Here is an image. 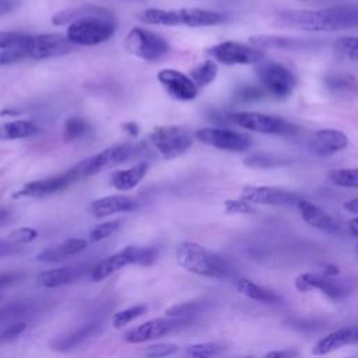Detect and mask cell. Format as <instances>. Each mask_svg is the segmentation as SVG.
<instances>
[{"instance_id":"1","label":"cell","mask_w":358,"mask_h":358,"mask_svg":"<svg viewBox=\"0 0 358 358\" xmlns=\"http://www.w3.org/2000/svg\"><path fill=\"white\" fill-rule=\"evenodd\" d=\"M275 22L308 32H331L358 27V6L340 4L319 10H285L275 14Z\"/></svg>"},{"instance_id":"2","label":"cell","mask_w":358,"mask_h":358,"mask_svg":"<svg viewBox=\"0 0 358 358\" xmlns=\"http://www.w3.org/2000/svg\"><path fill=\"white\" fill-rule=\"evenodd\" d=\"M176 262L186 271L203 277L225 278L232 273L229 263L222 256L196 242H182L176 249Z\"/></svg>"},{"instance_id":"3","label":"cell","mask_w":358,"mask_h":358,"mask_svg":"<svg viewBox=\"0 0 358 358\" xmlns=\"http://www.w3.org/2000/svg\"><path fill=\"white\" fill-rule=\"evenodd\" d=\"M116 31V21L112 13L92 14L73 21L66 36L77 46H95L106 42Z\"/></svg>"},{"instance_id":"4","label":"cell","mask_w":358,"mask_h":358,"mask_svg":"<svg viewBox=\"0 0 358 358\" xmlns=\"http://www.w3.org/2000/svg\"><path fill=\"white\" fill-rule=\"evenodd\" d=\"M158 257V250L152 246H134L127 245L119 252L102 259L98 264L92 267L91 277L94 281H102L117 270L129 264H138L148 267L154 264Z\"/></svg>"},{"instance_id":"5","label":"cell","mask_w":358,"mask_h":358,"mask_svg":"<svg viewBox=\"0 0 358 358\" xmlns=\"http://www.w3.org/2000/svg\"><path fill=\"white\" fill-rule=\"evenodd\" d=\"M256 77L267 95L277 99H287L294 92L296 77L291 69L274 60L260 62L256 66Z\"/></svg>"},{"instance_id":"6","label":"cell","mask_w":358,"mask_h":358,"mask_svg":"<svg viewBox=\"0 0 358 358\" xmlns=\"http://www.w3.org/2000/svg\"><path fill=\"white\" fill-rule=\"evenodd\" d=\"M124 48L144 62H158L169 53V43L162 35L140 27L126 35Z\"/></svg>"},{"instance_id":"7","label":"cell","mask_w":358,"mask_h":358,"mask_svg":"<svg viewBox=\"0 0 358 358\" xmlns=\"http://www.w3.org/2000/svg\"><path fill=\"white\" fill-rule=\"evenodd\" d=\"M231 120L239 127L263 134L294 136L298 131V126L284 117L262 112H235L231 115Z\"/></svg>"},{"instance_id":"8","label":"cell","mask_w":358,"mask_h":358,"mask_svg":"<svg viewBox=\"0 0 358 358\" xmlns=\"http://www.w3.org/2000/svg\"><path fill=\"white\" fill-rule=\"evenodd\" d=\"M148 140L164 159L178 158L193 144L189 131L179 126H157L150 133Z\"/></svg>"},{"instance_id":"9","label":"cell","mask_w":358,"mask_h":358,"mask_svg":"<svg viewBox=\"0 0 358 358\" xmlns=\"http://www.w3.org/2000/svg\"><path fill=\"white\" fill-rule=\"evenodd\" d=\"M136 152V147L133 144H116L108 147L95 155L81 161L77 164L81 178H88L96 173H101L106 169H110L124 161L130 159Z\"/></svg>"},{"instance_id":"10","label":"cell","mask_w":358,"mask_h":358,"mask_svg":"<svg viewBox=\"0 0 358 358\" xmlns=\"http://www.w3.org/2000/svg\"><path fill=\"white\" fill-rule=\"evenodd\" d=\"M78 179H81V175L76 165L66 172L25 183L21 189H18L17 192L13 193V197L14 199H21V197L36 199V197L50 196V194H55V193H59V192L67 189Z\"/></svg>"},{"instance_id":"11","label":"cell","mask_w":358,"mask_h":358,"mask_svg":"<svg viewBox=\"0 0 358 358\" xmlns=\"http://www.w3.org/2000/svg\"><path fill=\"white\" fill-rule=\"evenodd\" d=\"M207 53L215 60L227 66L235 64H259L264 60V52L252 45L235 41H224L211 46Z\"/></svg>"},{"instance_id":"12","label":"cell","mask_w":358,"mask_h":358,"mask_svg":"<svg viewBox=\"0 0 358 358\" xmlns=\"http://www.w3.org/2000/svg\"><path fill=\"white\" fill-rule=\"evenodd\" d=\"M74 45L69 41L66 35L62 34H41L29 35V39L25 45V55L29 59H49L56 56L67 55L73 50Z\"/></svg>"},{"instance_id":"13","label":"cell","mask_w":358,"mask_h":358,"mask_svg":"<svg viewBox=\"0 0 358 358\" xmlns=\"http://www.w3.org/2000/svg\"><path fill=\"white\" fill-rule=\"evenodd\" d=\"M196 137L203 144L224 151H246L252 147V138L241 131L222 127H203L196 131Z\"/></svg>"},{"instance_id":"14","label":"cell","mask_w":358,"mask_h":358,"mask_svg":"<svg viewBox=\"0 0 358 358\" xmlns=\"http://www.w3.org/2000/svg\"><path fill=\"white\" fill-rule=\"evenodd\" d=\"M241 199L253 206H296L301 200L296 193L274 186H245Z\"/></svg>"},{"instance_id":"15","label":"cell","mask_w":358,"mask_h":358,"mask_svg":"<svg viewBox=\"0 0 358 358\" xmlns=\"http://www.w3.org/2000/svg\"><path fill=\"white\" fill-rule=\"evenodd\" d=\"M157 78L165 91L178 101H192L199 94V87L185 73L175 69L158 71Z\"/></svg>"},{"instance_id":"16","label":"cell","mask_w":358,"mask_h":358,"mask_svg":"<svg viewBox=\"0 0 358 358\" xmlns=\"http://www.w3.org/2000/svg\"><path fill=\"white\" fill-rule=\"evenodd\" d=\"M295 288L299 292H309L313 289L322 291L331 299H340L347 295L348 288L340 280L334 277H327L324 274L302 273L295 278Z\"/></svg>"},{"instance_id":"17","label":"cell","mask_w":358,"mask_h":358,"mask_svg":"<svg viewBox=\"0 0 358 358\" xmlns=\"http://www.w3.org/2000/svg\"><path fill=\"white\" fill-rule=\"evenodd\" d=\"M189 320H183V319H152L148 322H144L143 324L129 330L124 336V341L129 344H140V343H145L154 338H158L161 336H165L173 330H176L178 327H180L183 323H186Z\"/></svg>"},{"instance_id":"18","label":"cell","mask_w":358,"mask_h":358,"mask_svg":"<svg viewBox=\"0 0 358 358\" xmlns=\"http://www.w3.org/2000/svg\"><path fill=\"white\" fill-rule=\"evenodd\" d=\"M354 344H358V326L340 327L323 336L322 338H319L312 348V354L326 355L345 345H354Z\"/></svg>"},{"instance_id":"19","label":"cell","mask_w":358,"mask_h":358,"mask_svg":"<svg viewBox=\"0 0 358 358\" xmlns=\"http://www.w3.org/2000/svg\"><path fill=\"white\" fill-rule=\"evenodd\" d=\"M348 145V137L336 129L317 130L310 140V150L317 157H330Z\"/></svg>"},{"instance_id":"20","label":"cell","mask_w":358,"mask_h":358,"mask_svg":"<svg viewBox=\"0 0 358 358\" xmlns=\"http://www.w3.org/2000/svg\"><path fill=\"white\" fill-rule=\"evenodd\" d=\"M296 207H298V211H299L302 220L306 224H309L310 227L317 228L319 231H323L327 234H337L340 231L338 222L319 206H316L305 199H301L296 203Z\"/></svg>"},{"instance_id":"21","label":"cell","mask_w":358,"mask_h":358,"mask_svg":"<svg viewBox=\"0 0 358 358\" xmlns=\"http://www.w3.org/2000/svg\"><path fill=\"white\" fill-rule=\"evenodd\" d=\"M138 207L137 201L127 196H105L101 199H96L91 203L90 211L96 218H103L108 215H113L117 213H129L134 211Z\"/></svg>"},{"instance_id":"22","label":"cell","mask_w":358,"mask_h":358,"mask_svg":"<svg viewBox=\"0 0 358 358\" xmlns=\"http://www.w3.org/2000/svg\"><path fill=\"white\" fill-rule=\"evenodd\" d=\"M87 248V241L81 238H69L60 243L49 246L38 253L36 259L43 263H57L60 260L69 259L70 256L78 255Z\"/></svg>"},{"instance_id":"23","label":"cell","mask_w":358,"mask_h":358,"mask_svg":"<svg viewBox=\"0 0 358 358\" xmlns=\"http://www.w3.org/2000/svg\"><path fill=\"white\" fill-rule=\"evenodd\" d=\"M249 43L259 49H284V50H301L310 46L309 42H305L298 38H288L280 35H267L259 34L249 38Z\"/></svg>"},{"instance_id":"24","label":"cell","mask_w":358,"mask_h":358,"mask_svg":"<svg viewBox=\"0 0 358 358\" xmlns=\"http://www.w3.org/2000/svg\"><path fill=\"white\" fill-rule=\"evenodd\" d=\"M150 165L147 162H138L130 168L119 169L113 172L109 178V183L112 187L120 192H127L134 189L147 175Z\"/></svg>"},{"instance_id":"25","label":"cell","mask_w":358,"mask_h":358,"mask_svg":"<svg viewBox=\"0 0 358 358\" xmlns=\"http://www.w3.org/2000/svg\"><path fill=\"white\" fill-rule=\"evenodd\" d=\"M84 273V267L64 266L59 268L45 270L38 275V284L45 288H57L78 280Z\"/></svg>"},{"instance_id":"26","label":"cell","mask_w":358,"mask_h":358,"mask_svg":"<svg viewBox=\"0 0 358 358\" xmlns=\"http://www.w3.org/2000/svg\"><path fill=\"white\" fill-rule=\"evenodd\" d=\"M39 133V126L32 120L17 119L0 124V140H18Z\"/></svg>"},{"instance_id":"27","label":"cell","mask_w":358,"mask_h":358,"mask_svg":"<svg viewBox=\"0 0 358 358\" xmlns=\"http://www.w3.org/2000/svg\"><path fill=\"white\" fill-rule=\"evenodd\" d=\"M236 289H238V292H241L242 295H245L246 298H249L252 301H257V302H263V303H277L280 301V296L275 292H273L248 278H239L236 281Z\"/></svg>"},{"instance_id":"28","label":"cell","mask_w":358,"mask_h":358,"mask_svg":"<svg viewBox=\"0 0 358 358\" xmlns=\"http://www.w3.org/2000/svg\"><path fill=\"white\" fill-rule=\"evenodd\" d=\"M110 13L106 8H101V7H95V6H81L77 8H67L63 11L56 13L52 17V24L55 25H70L73 21L80 20L83 17L87 15H92V14H106Z\"/></svg>"},{"instance_id":"29","label":"cell","mask_w":358,"mask_h":358,"mask_svg":"<svg viewBox=\"0 0 358 358\" xmlns=\"http://www.w3.org/2000/svg\"><path fill=\"white\" fill-rule=\"evenodd\" d=\"M323 83L324 87L333 94L358 92V80L350 74H327Z\"/></svg>"},{"instance_id":"30","label":"cell","mask_w":358,"mask_h":358,"mask_svg":"<svg viewBox=\"0 0 358 358\" xmlns=\"http://www.w3.org/2000/svg\"><path fill=\"white\" fill-rule=\"evenodd\" d=\"M218 74V64L214 60H204L189 71V77L197 87L210 85Z\"/></svg>"},{"instance_id":"31","label":"cell","mask_w":358,"mask_h":358,"mask_svg":"<svg viewBox=\"0 0 358 358\" xmlns=\"http://www.w3.org/2000/svg\"><path fill=\"white\" fill-rule=\"evenodd\" d=\"M95 330H96V324H94V323L85 324L84 327L76 330L74 333H71V334H69V336H64L63 338L55 340V341L52 343V347L56 348V350H60V351H66V350L74 348L76 345L81 344L85 338H88L90 336H92Z\"/></svg>"},{"instance_id":"32","label":"cell","mask_w":358,"mask_h":358,"mask_svg":"<svg viewBox=\"0 0 358 358\" xmlns=\"http://www.w3.org/2000/svg\"><path fill=\"white\" fill-rule=\"evenodd\" d=\"M91 126L90 123L80 116H71L64 122L63 126V138L64 141H76L81 137H84L90 131Z\"/></svg>"},{"instance_id":"33","label":"cell","mask_w":358,"mask_h":358,"mask_svg":"<svg viewBox=\"0 0 358 358\" xmlns=\"http://www.w3.org/2000/svg\"><path fill=\"white\" fill-rule=\"evenodd\" d=\"M287 161L282 159L281 157L278 155H274V154H268V152H262V151H257V152H250L248 154L245 158H243V164L249 168H274V166H280L282 164H285Z\"/></svg>"},{"instance_id":"34","label":"cell","mask_w":358,"mask_h":358,"mask_svg":"<svg viewBox=\"0 0 358 358\" xmlns=\"http://www.w3.org/2000/svg\"><path fill=\"white\" fill-rule=\"evenodd\" d=\"M206 303L199 302V301H190V302H180L176 305H172L165 310L168 317L173 319H183V320H190L193 316L200 313L204 309Z\"/></svg>"},{"instance_id":"35","label":"cell","mask_w":358,"mask_h":358,"mask_svg":"<svg viewBox=\"0 0 358 358\" xmlns=\"http://www.w3.org/2000/svg\"><path fill=\"white\" fill-rule=\"evenodd\" d=\"M225 347L220 343H197L186 348L187 358H214L220 355Z\"/></svg>"},{"instance_id":"36","label":"cell","mask_w":358,"mask_h":358,"mask_svg":"<svg viewBox=\"0 0 358 358\" xmlns=\"http://www.w3.org/2000/svg\"><path fill=\"white\" fill-rule=\"evenodd\" d=\"M329 179L340 187L358 189V168H341L330 172Z\"/></svg>"},{"instance_id":"37","label":"cell","mask_w":358,"mask_h":358,"mask_svg":"<svg viewBox=\"0 0 358 358\" xmlns=\"http://www.w3.org/2000/svg\"><path fill=\"white\" fill-rule=\"evenodd\" d=\"M145 312H147V305H144V303L126 308V309H123V310L116 312V313L112 316V324H113L115 329H120V327L129 324L130 322H133L134 319L140 317V316L144 315Z\"/></svg>"},{"instance_id":"38","label":"cell","mask_w":358,"mask_h":358,"mask_svg":"<svg viewBox=\"0 0 358 358\" xmlns=\"http://www.w3.org/2000/svg\"><path fill=\"white\" fill-rule=\"evenodd\" d=\"M29 35L15 31H0V50L8 49H25Z\"/></svg>"},{"instance_id":"39","label":"cell","mask_w":358,"mask_h":358,"mask_svg":"<svg viewBox=\"0 0 358 358\" xmlns=\"http://www.w3.org/2000/svg\"><path fill=\"white\" fill-rule=\"evenodd\" d=\"M122 227V221L120 220H113V221H106V222H101L98 225H95L91 232H90V242H99L108 236H110L112 234H115L119 228Z\"/></svg>"},{"instance_id":"40","label":"cell","mask_w":358,"mask_h":358,"mask_svg":"<svg viewBox=\"0 0 358 358\" xmlns=\"http://www.w3.org/2000/svg\"><path fill=\"white\" fill-rule=\"evenodd\" d=\"M336 48L348 59L358 60V36L338 38L336 42Z\"/></svg>"},{"instance_id":"41","label":"cell","mask_w":358,"mask_h":358,"mask_svg":"<svg viewBox=\"0 0 358 358\" xmlns=\"http://www.w3.org/2000/svg\"><path fill=\"white\" fill-rule=\"evenodd\" d=\"M224 210L227 214H255L256 208L253 204L243 199H229L224 201Z\"/></svg>"},{"instance_id":"42","label":"cell","mask_w":358,"mask_h":358,"mask_svg":"<svg viewBox=\"0 0 358 358\" xmlns=\"http://www.w3.org/2000/svg\"><path fill=\"white\" fill-rule=\"evenodd\" d=\"M179 347L173 343H159V344H152L145 348L144 354L147 358H165L169 355H173L178 352Z\"/></svg>"},{"instance_id":"43","label":"cell","mask_w":358,"mask_h":358,"mask_svg":"<svg viewBox=\"0 0 358 358\" xmlns=\"http://www.w3.org/2000/svg\"><path fill=\"white\" fill-rule=\"evenodd\" d=\"M13 243L21 246L24 243H29L34 239L38 238V231L31 228V227H21L18 229H14L13 232H10V235L7 236Z\"/></svg>"},{"instance_id":"44","label":"cell","mask_w":358,"mask_h":358,"mask_svg":"<svg viewBox=\"0 0 358 358\" xmlns=\"http://www.w3.org/2000/svg\"><path fill=\"white\" fill-rule=\"evenodd\" d=\"M267 92L262 85H243L236 91V98L243 102L257 101L263 96H266Z\"/></svg>"},{"instance_id":"45","label":"cell","mask_w":358,"mask_h":358,"mask_svg":"<svg viewBox=\"0 0 358 358\" xmlns=\"http://www.w3.org/2000/svg\"><path fill=\"white\" fill-rule=\"evenodd\" d=\"M28 305L22 302H11L3 308H0V322L15 319L18 316H22L24 313L28 312Z\"/></svg>"},{"instance_id":"46","label":"cell","mask_w":358,"mask_h":358,"mask_svg":"<svg viewBox=\"0 0 358 358\" xmlns=\"http://www.w3.org/2000/svg\"><path fill=\"white\" fill-rule=\"evenodd\" d=\"M25 329H27V324L24 322H14L0 330V337L3 338L4 343H7L18 337Z\"/></svg>"},{"instance_id":"47","label":"cell","mask_w":358,"mask_h":358,"mask_svg":"<svg viewBox=\"0 0 358 358\" xmlns=\"http://www.w3.org/2000/svg\"><path fill=\"white\" fill-rule=\"evenodd\" d=\"M27 59V55L21 49H8V50H0V66L13 64L17 62H21Z\"/></svg>"},{"instance_id":"48","label":"cell","mask_w":358,"mask_h":358,"mask_svg":"<svg viewBox=\"0 0 358 358\" xmlns=\"http://www.w3.org/2000/svg\"><path fill=\"white\" fill-rule=\"evenodd\" d=\"M21 278L20 273H14V271H7V273H0V291L6 289L8 287H11L13 284H15L18 280Z\"/></svg>"},{"instance_id":"49","label":"cell","mask_w":358,"mask_h":358,"mask_svg":"<svg viewBox=\"0 0 358 358\" xmlns=\"http://www.w3.org/2000/svg\"><path fill=\"white\" fill-rule=\"evenodd\" d=\"M298 352L294 348H285V350H274L266 352L262 358H296Z\"/></svg>"},{"instance_id":"50","label":"cell","mask_w":358,"mask_h":358,"mask_svg":"<svg viewBox=\"0 0 358 358\" xmlns=\"http://www.w3.org/2000/svg\"><path fill=\"white\" fill-rule=\"evenodd\" d=\"M18 248H20V246L15 245V243H13L8 238L0 239V259L8 257V256L14 255Z\"/></svg>"},{"instance_id":"51","label":"cell","mask_w":358,"mask_h":358,"mask_svg":"<svg viewBox=\"0 0 358 358\" xmlns=\"http://www.w3.org/2000/svg\"><path fill=\"white\" fill-rule=\"evenodd\" d=\"M122 130L129 136V137H137L138 133H140V127L137 123L134 122H124L122 123Z\"/></svg>"},{"instance_id":"52","label":"cell","mask_w":358,"mask_h":358,"mask_svg":"<svg viewBox=\"0 0 358 358\" xmlns=\"http://www.w3.org/2000/svg\"><path fill=\"white\" fill-rule=\"evenodd\" d=\"M344 208L352 214H358V197L357 199H351L348 201L344 203Z\"/></svg>"},{"instance_id":"53","label":"cell","mask_w":358,"mask_h":358,"mask_svg":"<svg viewBox=\"0 0 358 358\" xmlns=\"http://www.w3.org/2000/svg\"><path fill=\"white\" fill-rule=\"evenodd\" d=\"M323 274L327 275V277H336V275L340 274V270H338V267L334 266V264H327V266L324 267Z\"/></svg>"},{"instance_id":"54","label":"cell","mask_w":358,"mask_h":358,"mask_svg":"<svg viewBox=\"0 0 358 358\" xmlns=\"http://www.w3.org/2000/svg\"><path fill=\"white\" fill-rule=\"evenodd\" d=\"M14 7V3L11 0H0V15L8 13Z\"/></svg>"},{"instance_id":"55","label":"cell","mask_w":358,"mask_h":358,"mask_svg":"<svg viewBox=\"0 0 358 358\" xmlns=\"http://www.w3.org/2000/svg\"><path fill=\"white\" fill-rule=\"evenodd\" d=\"M348 231H350L352 235L358 236V217H355V218H352V220L348 221Z\"/></svg>"},{"instance_id":"56","label":"cell","mask_w":358,"mask_h":358,"mask_svg":"<svg viewBox=\"0 0 358 358\" xmlns=\"http://www.w3.org/2000/svg\"><path fill=\"white\" fill-rule=\"evenodd\" d=\"M7 217H8V211H7V210L0 208V222H3Z\"/></svg>"},{"instance_id":"57","label":"cell","mask_w":358,"mask_h":358,"mask_svg":"<svg viewBox=\"0 0 358 358\" xmlns=\"http://www.w3.org/2000/svg\"><path fill=\"white\" fill-rule=\"evenodd\" d=\"M3 343H4V341H3V338L0 337V344H3Z\"/></svg>"},{"instance_id":"58","label":"cell","mask_w":358,"mask_h":358,"mask_svg":"<svg viewBox=\"0 0 358 358\" xmlns=\"http://www.w3.org/2000/svg\"><path fill=\"white\" fill-rule=\"evenodd\" d=\"M296 1H306V0H296Z\"/></svg>"},{"instance_id":"59","label":"cell","mask_w":358,"mask_h":358,"mask_svg":"<svg viewBox=\"0 0 358 358\" xmlns=\"http://www.w3.org/2000/svg\"><path fill=\"white\" fill-rule=\"evenodd\" d=\"M357 253H358V243H357Z\"/></svg>"}]
</instances>
